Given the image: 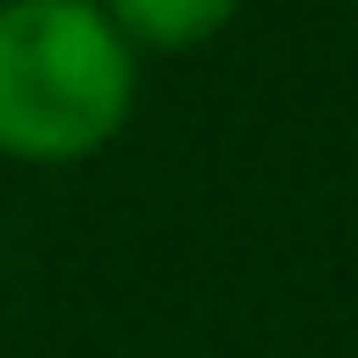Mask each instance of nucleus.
Returning a JSON list of instances; mask_svg holds the SVG:
<instances>
[{"label": "nucleus", "mask_w": 358, "mask_h": 358, "mask_svg": "<svg viewBox=\"0 0 358 358\" xmlns=\"http://www.w3.org/2000/svg\"><path fill=\"white\" fill-rule=\"evenodd\" d=\"M139 52L95 0H0V161L80 169L132 124Z\"/></svg>", "instance_id": "obj_1"}, {"label": "nucleus", "mask_w": 358, "mask_h": 358, "mask_svg": "<svg viewBox=\"0 0 358 358\" xmlns=\"http://www.w3.org/2000/svg\"><path fill=\"white\" fill-rule=\"evenodd\" d=\"M132 37V52H198L241 15V0H95Z\"/></svg>", "instance_id": "obj_2"}]
</instances>
